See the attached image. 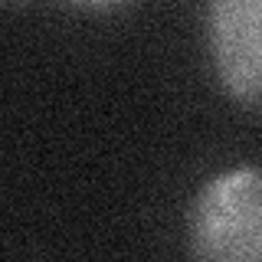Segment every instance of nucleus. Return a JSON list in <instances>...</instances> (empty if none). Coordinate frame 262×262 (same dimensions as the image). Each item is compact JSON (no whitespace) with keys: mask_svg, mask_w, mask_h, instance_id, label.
<instances>
[{"mask_svg":"<svg viewBox=\"0 0 262 262\" xmlns=\"http://www.w3.org/2000/svg\"><path fill=\"white\" fill-rule=\"evenodd\" d=\"M190 249L200 259L262 262V167H236L203 184L190 213Z\"/></svg>","mask_w":262,"mask_h":262,"instance_id":"f257e3e1","label":"nucleus"},{"mask_svg":"<svg viewBox=\"0 0 262 262\" xmlns=\"http://www.w3.org/2000/svg\"><path fill=\"white\" fill-rule=\"evenodd\" d=\"M210 49L223 89L262 105V0H210Z\"/></svg>","mask_w":262,"mask_h":262,"instance_id":"f03ea898","label":"nucleus"},{"mask_svg":"<svg viewBox=\"0 0 262 262\" xmlns=\"http://www.w3.org/2000/svg\"><path fill=\"white\" fill-rule=\"evenodd\" d=\"M72 4H82V7H118L125 0H72Z\"/></svg>","mask_w":262,"mask_h":262,"instance_id":"7ed1b4c3","label":"nucleus"},{"mask_svg":"<svg viewBox=\"0 0 262 262\" xmlns=\"http://www.w3.org/2000/svg\"><path fill=\"white\" fill-rule=\"evenodd\" d=\"M4 4H7V7H16V4H20V0H4Z\"/></svg>","mask_w":262,"mask_h":262,"instance_id":"20e7f679","label":"nucleus"}]
</instances>
